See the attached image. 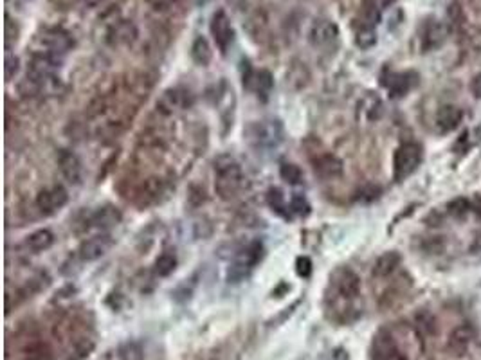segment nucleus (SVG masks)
Segmentation results:
<instances>
[{
  "label": "nucleus",
  "instance_id": "f257e3e1",
  "mask_svg": "<svg viewBox=\"0 0 481 360\" xmlns=\"http://www.w3.org/2000/svg\"><path fill=\"white\" fill-rule=\"evenodd\" d=\"M244 175L238 162L231 157H218L215 160V191L222 200H231L240 193Z\"/></svg>",
  "mask_w": 481,
  "mask_h": 360
},
{
  "label": "nucleus",
  "instance_id": "f03ea898",
  "mask_svg": "<svg viewBox=\"0 0 481 360\" xmlns=\"http://www.w3.org/2000/svg\"><path fill=\"white\" fill-rule=\"evenodd\" d=\"M283 137H285V132H283V125L278 119L254 121L245 130L247 143L256 150H272L283 143Z\"/></svg>",
  "mask_w": 481,
  "mask_h": 360
},
{
  "label": "nucleus",
  "instance_id": "7ed1b4c3",
  "mask_svg": "<svg viewBox=\"0 0 481 360\" xmlns=\"http://www.w3.org/2000/svg\"><path fill=\"white\" fill-rule=\"evenodd\" d=\"M422 162V148L417 143H405L397 148L395 157H393V175L395 180H404L417 172V168Z\"/></svg>",
  "mask_w": 481,
  "mask_h": 360
},
{
  "label": "nucleus",
  "instance_id": "20e7f679",
  "mask_svg": "<svg viewBox=\"0 0 481 360\" xmlns=\"http://www.w3.org/2000/svg\"><path fill=\"white\" fill-rule=\"evenodd\" d=\"M330 286L334 292L335 301H354L359 298L361 293V279L359 276L350 270V268H339L337 272L330 279Z\"/></svg>",
  "mask_w": 481,
  "mask_h": 360
},
{
  "label": "nucleus",
  "instance_id": "39448f33",
  "mask_svg": "<svg viewBox=\"0 0 481 360\" xmlns=\"http://www.w3.org/2000/svg\"><path fill=\"white\" fill-rule=\"evenodd\" d=\"M209 31H211V36L215 40L216 47L222 55H225L229 49V46L235 40V31H232L231 20H229L228 13L224 9H218V11L213 13L211 24H209Z\"/></svg>",
  "mask_w": 481,
  "mask_h": 360
},
{
  "label": "nucleus",
  "instance_id": "423d86ee",
  "mask_svg": "<svg viewBox=\"0 0 481 360\" xmlns=\"http://www.w3.org/2000/svg\"><path fill=\"white\" fill-rule=\"evenodd\" d=\"M69 200L67 189L62 186H53V188L42 189L36 197V207L40 213L43 214H55L58 213Z\"/></svg>",
  "mask_w": 481,
  "mask_h": 360
},
{
  "label": "nucleus",
  "instance_id": "0eeeda50",
  "mask_svg": "<svg viewBox=\"0 0 481 360\" xmlns=\"http://www.w3.org/2000/svg\"><path fill=\"white\" fill-rule=\"evenodd\" d=\"M40 42L46 47V53H51L56 56H64L72 46H74V40H72L71 33L62 27H53V29H47L46 33L40 36Z\"/></svg>",
  "mask_w": 481,
  "mask_h": 360
},
{
  "label": "nucleus",
  "instance_id": "6e6552de",
  "mask_svg": "<svg viewBox=\"0 0 481 360\" xmlns=\"http://www.w3.org/2000/svg\"><path fill=\"white\" fill-rule=\"evenodd\" d=\"M114 245V238L110 235H97L85 240L78 249V256L81 261H96L106 254Z\"/></svg>",
  "mask_w": 481,
  "mask_h": 360
},
{
  "label": "nucleus",
  "instance_id": "1a4fd4ad",
  "mask_svg": "<svg viewBox=\"0 0 481 360\" xmlns=\"http://www.w3.org/2000/svg\"><path fill=\"white\" fill-rule=\"evenodd\" d=\"M312 168L317 176L325 180H332L339 179L342 175L344 166H342V160L339 157H335L334 153H319V155L312 159Z\"/></svg>",
  "mask_w": 481,
  "mask_h": 360
},
{
  "label": "nucleus",
  "instance_id": "9d476101",
  "mask_svg": "<svg viewBox=\"0 0 481 360\" xmlns=\"http://www.w3.org/2000/svg\"><path fill=\"white\" fill-rule=\"evenodd\" d=\"M191 103H193V99H191L190 92L182 90V88H169L157 101V109L165 113H174L177 110L188 109Z\"/></svg>",
  "mask_w": 481,
  "mask_h": 360
},
{
  "label": "nucleus",
  "instance_id": "9b49d317",
  "mask_svg": "<svg viewBox=\"0 0 481 360\" xmlns=\"http://www.w3.org/2000/svg\"><path fill=\"white\" fill-rule=\"evenodd\" d=\"M274 85V80L270 76L269 71L265 69H260V71H253L247 63V72L244 74V87L254 90V92L267 96L270 92V88Z\"/></svg>",
  "mask_w": 481,
  "mask_h": 360
},
{
  "label": "nucleus",
  "instance_id": "f8f14e48",
  "mask_svg": "<svg viewBox=\"0 0 481 360\" xmlns=\"http://www.w3.org/2000/svg\"><path fill=\"white\" fill-rule=\"evenodd\" d=\"M339 38V27L330 20H317L310 29V42L316 47H326Z\"/></svg>",
  "mask_w": 481,
  "mask_h": 360
},
{
  "label": "nucleus",
  "instance_id": "ddd939ff",
  "mask_svg": "<svg viewBox=\"0 0 481 360\" xmlns=\"http://www.w3.org/2000/svg\"><path fill=\"white\" fill-rule=\"evenodd\" d=\"M58 164L62 175H64L71 184H80L81 175H83V168H81V160L78 159L76 153L64 150L60 153Z\"/></svg>",
  "mask_w": 481,
  "mask_h": 360
},
{
  "label": "nucleus",
  "instance_id": "4468645a",
  "mask_svg": "<svg viewBox=\"0 0 481 360\" xmlns=\"http://www.w3.org/2000/svg\"><path fill=\"white\" fill-rule=\"evenodd\" d=\"M473 337H474L473 328L468 326V324H461V326L456 328V330L451 333V337H449L447 352L451 353L452 356L465 355V352L468 349V344H470Z\"/></svg>",
  "mask_w": 481,
  "mask_h": 360
},
{
  "label": "nucleus",
  "instance_id": "2eb2a0df",
  "mask_svg": "<svg viewBox=\"0 0 481 360\" xmlns=\"http://www.w3.org/2000/svg\"><path fill=\"white\" fill-rule=\"evenodd\" d=\"M375 360H407L400 348H398L395 340L389 335H379L375 340V353H373Z\"/></svg>",
  "mask_w": 481,
  "mask_h": 360
},
{
  "label": "nucleus",
  "instance_id": "dca6fc26",
  "mask_svg": "<svg viewBox=\"0 0 481 360\" xmlns=\"http://www.w3.org/2000/svg\"><path fill=\"white\" fill-rule=\"evenodd\" d=\"M121 220H123L121 211H119L118 207H114V205H105V207L97 209L96 213L90 216V223H92V227L102 229V230H109V229H112V227L119 226Z\"/></svg>",
  "mask_w": 481,
  "mask_h": 360
},
{
  "label": "nucleus",
  "instance_id": "f3484780",
  "mask_svg": "<svg viewBox=\"0 0 481 360\" xmlns=\"http://www.w3.org/2000/svg\"><path fill=\"white\" fill-rule=\"evenodd\" d=\"M380 22V9L375 0H363L357 13V29H375Z\"/></svg>",
  "mask_w": 481,
  "mask_h": 360
},
{
  "label": "nucleus",
  "instance_id": "a211bd4d",
  "mask_svg": "<svg viewBox=\"0 0 481 360\" xmlns=\"http://www.w3.org/2000/svg\"><path fill=\"white\" fill-rule=\"evenodd\" d=\"M461 123V110L454 105H443L440 106L438 112H436V126L438 130L447 134L452 132L456 126Z\"/></svg>",
  "mask_w": 481,
  "mask_h": 360
},
{
  "label": "nucleus",
  "instance_id": "6ab92c4d",
  "mask_svg": "<svg viewBox=\"0 0 481 360\" xmlns=\"http://www.w3.org/2000/svg\"><path fill=\"white\" fill-rule=\"evenodd\" d=\"M400 261H402V258L397 251L384 252V254L377 258L375 265H373V276L375 277L391 276V274L398 268Z\"/></svg>",
  "mask_w": 481,
  "mask_h": 360
},
{
  "label": "nucleus",
  "instance_id": "aec40b11",
  "mask_svg": "<svg viewBox=\"0 0 481 360\" xmlns=\"http://www.w3.org/2000/svg\"><path fill=\"white\" fill-rule=\"evenodd\" d=\"M384 83H386V87L389 88L391 96L400 97V96H404V94L410 92L411 87L414 85V74H411V72H398V74H391Z\"/></svg>",
  "mask_w": 481,
  "mask_h": 360
},
{
  "label": "nucleus",
  "instance_id": "412c9836",
  "mask_svg": "<svg viewBox=\"0 0 481 360\" xmlns=\"http://www.w3.org/2000/svg\"><path fill=\"white\" fill-rule=\"evenodd\" d=\"M55 243V235L49 229H39L34 230L33 235H29L24 242V247L31 252H42L47 251Z\"/></svg>",
  "mask_w": 481,
  "mask_h": 360
},
{
  "label": "nucleus",
  "instance_id": "4be33fe9",
  "mask_svg": "<svg viewBox=\"0 0 481 360\" xmlns=\"http://www.w3.org/2000/svg\"><path fill=\"white\" fill-rule=\"evenodd\" d=\"M267 204H269V207L272 211H274L278 216L285 218V220H288L291 218V204H287V200H285V195H283L281 189L278 188H270L269 191H267Z\"/></svg>",
  "mask_w": 481,
  "mask_h": 360
},
{
  "label": "nucleus",
  "instance_id": "5701e85b",
  "mask_svg": "<svg viewBox=\"0 0 481 360\" xmlns=\"http://www.w3.org/2000/svg\"><path fill=\"white\" fill-rule=\"evenodd\" d=\"M191 58L200 67H207L213 60V50L209 42L204 36L195 38L193 46H191Z\"/></svg>",
  "mask_w": 481,
  "mask_h": 360
},
{
  "label": "nucleus",
  "instance_id": "b1692460",
  "mask_svg": "<svg viewBox=\"0 0 481 360\" xmlns=\"http://www.w3.org/2000/svg\"><path fill=\"white\" fill-rule=\"evenodd\" d=\"M443 38H445V31H443L442 25L440 24H427L426 29H424V34H422V47L426 50L435 49V47H438L440 43L443 42Z\"/></svg>",
  "mask_w": 481,
  "mask_h": 360
},
{
  "label": "nucleus",
  "instance_id": "393cba45",
  "mask_svg": "<svg viewBox=\"0 0 481 360\" xmlns=\"http://www.w3.org/2000/svg\"><path fill=\"white\" fill-rule=\"evenodd\" d=\"M175 267H177V258H175V254H172V252H165V254H160L155 260L153 270H155L157 276L166 277L174 272Z\"/></svg>",
  "mask_w": 481,
  "mask_h": 360
},
{
  "label": "nucleus",
  "instance_id": "a878e982",
  "mask_svg": "<svg viewBox=\"0 0 481 360\" xmlns=\"http://www.w3.org/2000/svg\"><path fill=\"white\" fill-rule=\"evenodd\" d=\"M279 175H281V179L291 186L303 184V172H301L300 166L294 162H283L281 168H279Z\"/></svg>",
  "mask_w": 481,
  "mask_h": 360
},
{
  "label": "nucleus",
  "instance_id": "bb28decb",
  "mask_svg": "<svg viewBox=\"0 0 481 360\" xmlns=\"http://www.w3.org/2000/svg\"><path fill=\"white\" fill-rule=\"evenodd\" d=\"M470 209H473V205H470V202H468L465 197H458L447 204L449 214H451V216H456V218L465 216V214H467Z\"/></svg>",
  "mask_w": 481,
  "mask_h": 360
},
{
  "label": "nucleus",
  "instance_id": "cd10ccee",
  "mask_svg": "<svg viewBox=\"0 0 481 360\" xmlns=\"http://www.w3.org/2000/svg\"><path fill=\"white\" fill-rule=\"evenodd\" d=\"M377 43L375 29H357L355 33V46L361 49H372Z\"/></svg>",
  "mask_w": 481,
  "mask_h": 360
},
{
  "label": "nucleus",
  "instance_id": "c85d7f7f",
  "mask_svg": "<svg viewBox=\"0 0 481 360\" xmlns=\"http://www.w3.org/2000/svg\"><path fill=\"white\" fill-rule=\"evenodd\" d=\"M18 36H20V27L15 20H11L9 17H6V47L13 46L18 42Z\"/></svg>",
  "mask_w": 481,
  "mask_h": 360
},
{
  "label": "nucleus",
  "instance_id": "c756f323",
  "mask_svg": "<svg viewBox=\"0 0 481 360\" xmlns=\"http://www.w3.org/2000/svg\"><path fill=\"white\" fill-rule=\"evenodd\" d=\"M291 211L298 216H307V214H310V204L303 195H294L291 200Z\"/></svg>",
  "mask_w": 481,
  "mask_h": 360
},
{
  "label": "nucleus",
  "instance_id": "7c9ffc66",
  "mask_svg": "<svg viewBox=\"0 0 481 360\" xmlns=\"http://www.w3.org/2000/svg\"><path fill=\"white\" fill-rule=\"evenodd\" d=\"M295 272L300 274L301 277L310 276V272H312V261H310V258L300 256V258L295 260Z\"/></svg>",
  "mask_w": 481,
  "mask_h": 360
},
{
  "label": "nucleus",
  "instance_id": "2f4dec72",
  "mask_svg": "<svg viewBox=\"0 0 481 360\" xmlns=\"http://www.w3.org/2000/svg\"><path fill=\"white\" fill-rule=\"evenodd\" d=\"M417 323H418V326H420V330L426 331V333H431V331L435 330V319H433V315L431 314H427V312L418 315Z\"/></svg>",
  "mask_w": 481,
  "mask_h": 360
},
{
  "label": "nucleus",
  "instance_id": "473e14b6",
  "mask_svg": "<svg viewBox=\"0 0 481 360\" xmlns=\"http://www.w3.org/2000/svg\"><path fill=\"white\" fill-rule=\"evenodd\" d=\"M17 72H18V58L11 55V53H8V56H6V78L11 80V78H15Z\"/></svg>",
  "mask_w": 481,
  "mask_h": 360
},
{
  "label": "nucleus",
  "instance_id": "72a5a7b5",
  "mask_svg": "<svg viewBox=\"0 0 481 360\" xmlns=\"http://www.w3.org/2000/svg\"><path fill=\"white\" fill-rule=\"evenodd\" d=\"M177 0H148V4L152 6L155 11H168L169 8H174Z\"/></svg>",
  "mask_w": 481,
  "mask_h": 360
},
{
  "label": "nucleus",
  "instance_id": "f704fd0d",
  "mask_svg": "<svg viewBox=\"0 0 481 360\" xmlns=\"http://www.w3.org/2000/svg\"><path fill=\"white\" fill-rule=\"evenodd\" d=\"M323 360H350V356H348V352L344 348H335L328 355L323 356Z\"/></svg>",
  "mask_w": 481,
  "mask_h": 360
},
{
  "label": "nucleus",
  "instance_id": "c9c22d12",
  "mask_svg": "<svg viewBox=\"0 0 481 360\" xmlns=\"http://www.w3.org/2000/svg\"><path fill=\"white\" fill-rule=\"evenodd\" d=\"M470 92L476 97H481V72L474 76L473 81H470Z\"/></svg>",
  "mask_w": 481,
  "mask_h": 360
},
{
  "label": "nucleus",
  "instance_id": "e433bc0d",
  "mask_svg": "<svg viewBox=\"0 0 481 360\" xmlns=\"http://www.w3.org/2000/svg\"><path fill=\"white\" fill-rule=\"evenodd\" d=\"M51 2H53V4H55V6H60V8H62V6L72 4L74 0H51Z\"/></svg>",
  "mask_w": 481,
  "mask_h": 360
},
{
  "label": "nucleus",
  "instance_id": "4c0bfd02",
  "mask_svg": "<svg viewBox=\"0 0 481 360\" xmlns=\"http://www.w3.org/2000/svg\"><path fill=\"white\" fill-rule=\"evenodd\" d=\"M81 2H83V4L87 6V8H94V6H96L97 2H99V0H81Z\"/></svg>",
  "mask_w": 481,
  "mask_h": 360
}]
</instances>
